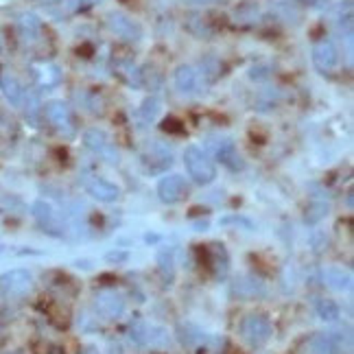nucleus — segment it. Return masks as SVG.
I'll return each mask as SVG.
<instances>
[{"mask_svg": "<svg viewBox=\"0 0 354 354\" xmlns=\"http://www.w3.org/2000/svg\"><path fill=\"white\" fill-rule=\"evenodd\" d=\"M184 167L188 171V175L193 177L195 184L208 186L216 180V167L210 160V156L203 151V149L190 145L184 151Z\"/></svg>", "mask_w": 354, "mask_h": 354, "instance_id": "1", "label": "nucleus"}, {"mask_svg": "<svg viewBox=\"0 0 354 354\" xmlns=\"http://www.w3.org/2000/svg\"><path fill=\"white\" fill-rule=\"evenodd\" d=\"M33 289V274L29 269H9L0 274V297L18 299Z\"/></svg>", "mask_w": 354, "mask_h": 354, "instance_id": "2", "label": "nucleus"}, {"mask_svg": "<svg viewBox=\"0 0 354 354\" xmlns=\"http://www.w3.org/2000/svg\"><path fill=\"white\" fill-rule=\"evenodd\" d=\"M271 335H274V326L263 315H248L241 322V337L252 348H263Z\"/></svg>", "mask_w": 354, "mask_h": 354, "instance_id": "3", "label": "nucleus"}, {"mask_svg": "<svg viewBox=\"0 0 354 354\" xmlns=\"http://www.w3.org/2000/svg\"><path fill=\"white\" fill-rule=\"evenodd\" d=\"M206 149L208 151L221 162V165H225L227 169L232 171H239L243 167L241 162V156L236 153V145L232 138H227V136H208L206 138Z\"/></svg>", "mask_w": 354, "mask_h": 354, "instance_id": "4", "label": "nucleus"}, {"mask_svg": "<svg viewBox=\"0 0 354 354\" xmlns=\"http://www.w3.org/2000/svg\"><path fill=\"white\" fill-rule=\"evenodd\" d=\"M94 308H97L99 315H103L107 319H118V317L125 315L127 299L116 289H103L94 295Z\"/></svg>", "mask_w": 354, "mask_h": 354, "instance_id": "5", "label": "nucleus"}, {"mask_svg": "<svg viewBox=\"0 0 354 354\" xmlns=\"http://www.w3.org/2000/svg\"><path fill=\"white\" fill-rule=\"evenodd\" d=\"M84 142H86V147L90 149L94 156L103 158L105 162H110V165H118V151H116V147L110 140V136H107L103 129H99V127L88 129L84 133Z\"/></svg>", "mask_w": 354, "mask_h": 354, "instance_id": "6", "label": "nucleus"}, {"mask_svg": "<svg viewBox=\"0 0 354 354\" xmlns=\"http://www.w3.org/2000/svg\"><path fill=\"white\" fill-rule=\"evenodd\" d=\"M31 212H33V219L37 221V225L44 230L46 234L50 236H62V219H59V214L57 210L50 206V203L46 199H37L33 201V206H31Z\"/></svg>", "mask_w": 354, "mask_h": 354, "instance_id": "7", "label": "nucleus"}, {"mask_svg": "<svg viewBox=\"0 0 354 354\" xmlns=\"http://www.w3.org/2000/svg\"><path fill=\"white\" fill-rule=\"evenodd\" d=\"M44 114L48 118V122L53 127H55L62 136L66 138H73L75 136V120L71 116V110H68V105L64 101H50L46 107H44Z\"/></svg>", "mask_w": 354, "mask_h": 354, "instance_id": "8", "label": "nucleus"}, {"mask_svg": "<svg viewBox=\"0 0 354 354\" xmlns=\"http://www.w3.org/2000/svg\"><path fill=\"white\" fill-rule=\"evenodd\" d=\"M175 88L182 94L193 97V94H199L203 88H206V77H203L201 71H197L195 66L184 64L175 71Z\"/></svg>", "mask_w": 354, "mask_h": 354, "instance_id": "9", "label": "nucleus"}, {"mask_svg": "<svg viewBox=\"0 0 354 354\" xmlns=\"http://www.w3.org/2000/svg\"><path fill=\"white\" fill-rule=\"evenodd\" d=\"M310 57H313V64H315V68L319 73H330L339 64V50H337L333 39L324 37V39H319V42L313 44Z\"/></svg>", "mask_w": 354, "mask_h": 354, "instance_id": "10", "label": "nucleus"}, {"mask_svg": "<svg viewBox=\"0 0 354 354\" xmlns=\"http://www.w3.org/2000/svg\"><path fill=\"white\" fill-rule=\"evenodd\" d=\"M84 186L88 190V195H92L94 199H99L103 203H114L120 197V188L114 182L105 180V177H99V175L84 177Z\"/></svg>", "mask_w": 354, "mask_h": 354, "instance_id": "11", "label": "nucleus"}, {"mask_svg": "<svg viewBox=\"0 0 354 354\" xmlns=\"http://www.w3.org/2000/svg\"><path fill=\"white\" fill-rule=\"evenodd\" d=\"M107 26L112 29V33H116L122 39H129V42H138L142 37V29L131 18H127L125 13H110L107 16Z\"/></svg>", "mask_w": 354, "mask_h": 354, "instance_id": "12", "label": "nucleus"}, {"mask_svg": "<svg viewBox=\"0 0 354 354\" xmlns=\"http://www.w3.org/2000/svg\"><path fill=\"white\" fill-rule=\"evenodd\" d=\"M186 193V180L182 175H167L158 182V197L165 203H177Z\"/></svg>", "mask_w": 354, "mask_h": 354, "instance_id": "13", "label": "nucleus"}, {"mask_svg": "<svg viewBox=\"0 0 354 354\" xmlns=\"http://www.w3.org/2000/svg\"><path fill=\"white\" fill-rule=\"evenodd\" d=\"M342 352V339L333 333H322L310 337L306 342V354H339Z\"/></svg>", "mask_w": 354, "mask_h": 354, "instance_id": "14", "label": "nucleus"}, {"mask_svg": "<svg viewBox=\"0 0 354 354\" xmlns=\"http://www.w3.org/2000/svg\"><path fill=\"white\" fill-rule=\"evenodd\" d=\"M324 282L328 284L333 291H339V293L352 291V274L346 267H339V265L326 267L324 269Z\"/></svg>", "mask_w": 354, "mask_h": 354, "instance_id": "15", "label": "nucleus"}, {"mask_svg": "<svg viewBox=\"0 0 354 354\" xmlns=\"http://www.w3.org/2000/svg\"><path fill=\"white\" fill-rule=\"evenodd\" d=\"M232 293L241 299H256V297H263L267 293V289L256 276H243L234 282Z\"/></svg>", "mask_w": 354, "mask_h": 354, "instance_id": "16", "label": "nucleus"}, {"mask_svg": "<svg viewBox=\"0 0 354 354\" xmlns=\"http://www.w3.org/2000/svg\"><path fill=\"white\" fill-rule=\"evenodd\" d=\"M0 90L7 97V101L16 107H22L24 105V99H26V90L20 86V81L11 75H3L0 77Z\"/></svg>", "mask_w": 354, "mask_h": 354, "instance_id": "17", "label": "nucleus"}, {"mask_svg": "<svg viewBox=\"0 0 354 354\" xmlns=\"http://www.w3.org/2000/svg\"><path fill=\"white\" fill-rule=\"evenodd\" d=\"M18 26H20V33L26 42H35L39 33H42V22H39L35 13H22L18 20Z\"/></svg>", "mask_w": 354, "mask_h": 354, "instance_id": "18", "label": "nucleus"}, {"mask_svg": "<svg viewBox=\"0 0 354 354\" xmlns=\"http://www.w3.org/2000/svg\"><path fill=\"white\" fill-rule=\"evenodd\" d=\"M35 77L39 81V86L42 88H53V86H57L59 84V68L57 66H53V64H42L39 68H35Z\"/></svg>", "mask_w": 354, "mask_h": 354, "instance_id": "19", "label": "nucleus"}, {"mask_svg": "<svg viewBox=\"0 0 354 354\" xmlns=\"http://www.w3.org/2000/svg\"><path fill=\"white\" fill-rule=\"evenodd\" d=\"M210 254V267H214L216 276H225L227 274V252L223 250V245H210V248L206 250Z\"/></svg>", "mask_w": 354, "mask_h": 354, "instance_id": "20", "label": "nucleus"}, {"mask_svg": "<svg viewBox=\"0 0 354 354\" xmlns=\"http://www.w3.org/2000/svg\"><path fill=\"white\" fill-rule=\"evenodd\" d=\"M315 313H317V317L324 322H337L339 317H342V308H339V304L333 302V299H317Z\"/></svg>", "mask_w": 354, "mask_h": 354, "instance_id": "21", "label": "nucleus"}, {"mask_svg": "<svg viewBox=\"0 0 354 354\" xmlns=\"http://www.w3.org/2000/svg\"><path fill=\"white\" fill-rule=\"evenodd\" d=\"M171 342L169 333L162 328V326H153V324H147V346L151 348H167Z\"/></svg>", "mask_w": 354, "mask_h": 354, "instance_id": "22", "label": "nucleus"}, {"mask_svg": "<svg viewBox=\"0 0 354 354\" xmlns=\"http://www.w3.org/2000/svg\"><path fill=\"white\" fill-rule=\"evenodd\" d=\"M175 254L177 250L175 248H165L160 254H158V265H160V271L165 274L167 278H173V271H175Z\"/></svg>", "mask_w": 354, "mask_h": 354, "instance_id": "23", "label": "nucleus"}, {"mask_svg": "<svg viewBox=\"0 0 354 354\" xmlns=\"http://www.w3.org/2000/svg\"><path fill=\"white\" fill-rule=\"evenodd\" d=\"M326 214H328V201H313L308 206V212H306V223L315 225L317 221L324 219Z\"/></svg>", "mask_w": 354, "mask_h": 354, "instance_id": "24", "label": "nucleus"}, {"mask_svg": "<svg viewBox=\"0 0 354 354\" xmlns=\"http://www.w3.org/2000/svg\"><path fill=\"white\" fill-rule=\"evenodd\" d=\"M129 339L136 346H147V322L136 319L129 326Z\"/></svg>", "mask_w": 354, "mask_h": 354, "instance_id": "25", "label": "nucleus"}, {"mask_svg": "<svg viewBox=\"0 0 354 354\" xmlns=\"http://www.w3.org/2000/svg\"><path fill=\"white\" fill-rule=\"evenodd\" d=\"M160 107H162L160 99H156V97L147 99V101L142 103V107H140V116H142L147 122H149V120H156L158 114H160Z\"/></svg>", "mask_w": 354, "mask_h": 354, "instance_id": "26", "label": "nucleus"}, {"mask_svg": "<svg viewBox=\"0 0 354 354\" xmlns=\"http://www.w3.org/2000/svg\"><path fill=\"white\" fill-rule=\"evenodd\" d=\"M221 223H223V225H227V223H241V225H245L248 230H254V223L248 221V219H243V216H223Z\"/></svg>", "mask_w": 354, "mask_h": 354, "instance_id": "27", "label": "nucleus"}, {"mask_svg": "<svg viewBox=\"0 0 354 354\" xmlns=\"http://www.w3.org/2000/svg\"><path fill=\"white\" fill-rule=\"evenodd\" d=\"M105 258H107L110 263H125L127 258H129V254H127V252H107Z\"/></svg>", "mask_w": 354, "mask_h": 354, "instance_id": "28", "label": "nucleus"}, {"mask_svg": "<svg viewBox=\"0 0 354 354\" xmlns=\"http://www.w3.org/2000/svg\"><path fill=\"white\" fill-rule=\"evenodd\" d=\"M180 120H175V118H167L165 120V125H162V129L165 131H175V133H184V127H175Z\"/></svg>", "mask_w": 354, "mask_h": 354, "instance_id": "29", "label": "nucleus"}, {"mask_svg": "<svg viewBox=\"0 0 354 354\" xmlns=\"http://www.w3.org/2000/svg\"><path fill=\"white\" fill-rule=\"evenodd\" d=\"M297 3L308 5V7H326V5L330 3V0H297Z\"/></svg>", "mask_w": 354, "mask_h": 354, "instance_id": "30", "label": "nucleus"}, {"mask_svg": "<svg viewBox=\"0 0 354 354\" xmlns=\"http://www.w3.org/2000/svg\"><path fill=\"white\" fill-rule=\"evenodd\" d=\"M197 5H210V3H216V0H193Z\"/></svg>", "mask_w": 354, "mask_h": 354, "instance_id": "31", "label": "nucleus"}, {"mask_svg": "<svg viewBox=\"0 0 354 354\" xmlns=\"http://www.w3.org/2000/svg\"><path fill=\"white\" fill-rule=\"evenodd\" d=\"M88 354H92V350H90V352H88Z\"/></svg>", "mask_w": 354, "mask_h": 354, "instance_id": "32", "label": "nucleus"}]
</instances>
